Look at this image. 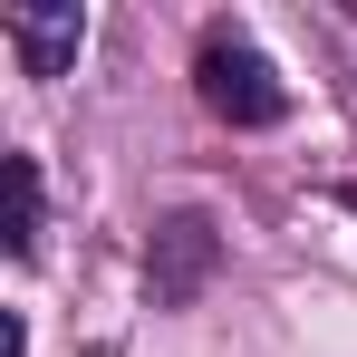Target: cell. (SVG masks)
<instances>
[{"label":"cell","mask_w":357,"mask_h":357,"mask_svg":"<svg viewBox=\"0 0 357 357\" xmlns=\"http://www.w3.org/2000/svg\"><path fill=\"white\" fill-rule=\"evenodd\" d=\"M0 39H10L20 77H68L77 39H87V10H77V0H49V10H10V20H0Z\"/></svg>","instance_id":"obj_3"},{"label":"cell","mask_w":357,"mask_h":357,"mask_svg":"<svg viewBox=\"0 0 357 357\" xmlns=\"http://www.w3.org/2000/svg\"><path fill=\"white\" fill-rule=\"evenodd\" d=\"M0 357H29V328H20V309L0 319Z\"/></svg>","instance_id":"obj_5"},{"label":"cell","mask_w":357,"mask_h":357,"mask_svg":"<svg viewBox=\"0 0 357 357\" xmlns=\"http://www.w3.org/2000/svg\"><path fill=\"white\" fill-rule=\"evenodd\" d=\"M193 87H203V107H213L222 126H280V116H290L280 68L261 59L241 29H203V49H193Z\"/></svg>","instance_id":"obj_1"},{"label":"cell","mask_w":357,"mask_h":357,"mask_svg":"<svg viewBox=\"0 0 357 357\" xmlns=\"http://www.w3.org/2000/svg\"><path fill=\"white\" fill-rule=\"evenodd\" d=\"M213 251H222L213 213H165V222H155V241H145V290L165 299V309H183V299L213 280Z\"/></svg>","instance_id":"obj_2"},{"label":"cell","mask_w":357,"mask_h":357,"mask_svg":"<svg viewBox=\"0 0 357 357\" xmlns=\"http://www.w3.org/2000/svg\"><path fill=\"white\" fill-rule=\"evenodd\" d=\"M0 183H10V261H29L39 251V155H0Z\"/></svg>","instance_id":"obj_4"}]
</instances>
